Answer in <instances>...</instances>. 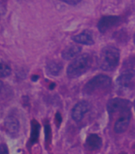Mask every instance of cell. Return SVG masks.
Here are the masks:
<instances>
[{
    "label": "cell",
    "instance_id": "cell-17",
    "mask_svg": "<svg viewBox=\"0 0 135 154\" xmlns=\"http://www.w3.org/2000/svg\"><path fill=\"white\" fill-rule=\"evenodd\" d=\"M60 1L65 2V3L69 5H72V6L79 4L81 2V0H60Z\"/></svg>",
    "mask_w": 135,
    "mask_h": 154
},
{
    "label": "cell",
    "instance_id": "cell-9",
    "mask_svg": "<svg viewBox=\"0 0 135 154\" xmlns=\"http://www.w3.org/2000/svg\"><path fill=\"white\" fill-rule=\"evenodd\" d=\"M4 127L7 134L11 136L16 135L19 133L20 127L19 120L13 116H9L5 120Z\"/></svg>",
    "mask_w": 135,
    "mask_h": 154
},
{
    "label": "cell",
    "instance_id": "cell-7",
    "mask_svg": "<svg viewBox=\"0 0 135 154\" xmlns=\"http://www.w3.org/2000/svg\"><path fill=\"white\" fill-rule=\"evenodd\" d=\"M131 111L126 112L120 114L119 118L116 120L114 127V130L116 134H122L126 131L129 126L130 122H131Z\"/></svg>",
    "mask_w": 135,
    "mask_h": 154
},
{
    "label": "cell",
    "instance_id": "cell-16",
    "mask_svg": "<svg viewBox=\"0 0 135 154\" xmlns=\"http://www.w3.org/2000/svg\"><path fill=\"white\" fill-rule=\"evenodd\" d=\"M45 140L48 142L51 137V129L49 125H46L45 127Z\"/></svg>",
    "mask_w": 135,
    "mask_h": 154
},
{
    "label": "cell",
    "instance_id": "cell-8",
    "mask_svg": "<svg viewBox=\"0 0 135 154\" xmlns=\"http://www.w3.org/2000/svg\"><path fill=\"white\" fill-rule=\"evenodd\" d=\"M134 76V71L132 67H127L126 69H125L121 75L119 77L117 83L119 88L121 89H127L130 88L132 80H133Z\"/></svg>",
    "mask_w": 135,
    "mask_h": 154
},
{
    "label": "cell",
    "instance_id": "cell-13",
    "mask_svg": "<svg viewBox=\"0 0 135 154\" xmlns=\"http://www.w3.org/2000/svg\"><path fill=\"white\" fill-rule=\"evenodd\" d=\"M46 68L48 74H52L53 76H57L63 69V66L60 62H51L47 64Z\"/></svg>",
    "mask_w": 135,
    "mask_h": 154
},
{
    "label": "cell",
    "instance_id": "cell-18",
    "mask_svg": "<svg viewBox=\"0 0 135 154\" xmlns=\"http://www.w3.org/2000/svg\"><path fill=\"white\" fill-rule=\"evenodd\" d=\"M0 154H9L8 148L5 144H1L0 145Z\"/></svg>",
    "mask_w": 135,
    "mask_h": 154
},
{
    "label": "cell",
    "instance_id": "cell-12",
    "mask_svg": "<svg viewBox=\"0 0 135 154\" xmlns=\"http://www.w3.org/2000/svg\"><path fill=\"white\" fill-rule=\"evenodd\" d=\"M103 145V141L99 136L97 134H90L86 140V145L91 150H97L100 149Z\"/></svg>",
    "mask_w": 135,
    "mask_h": 154
},
{
    "label": "cell",
    "instance_id": "cell-21",
    "mask_svg": "<svg viewBox=\"0 0 135 154\" xmlns=\"http://www.w3.org/2000/svg\"><path fill=\"white\" fill-rule=\"evenodd\" d=\"M2 86H3V84H2V82H1V81H0V91H1V90H2Z\"/></svg>",
    "mask_w": 135,
    "mask_h": 154
},
{
    "label": "cell",
    "instance_id": "cell-6",
    "mask_svg": "<svg viewBox=\"0 0 135 154\" xmlns=\"http://www.w3.org/2000/svg\"><path fill=\"white\" fill-rule=\"evenodd\" d=\"M90 109H91V105L87 101H79L75 105L72 110V117L75 122H80Z\"/></svg>",
    "mask_w": 135,
    "mask_h": 154
},
{
    "label": "cell",
    "instance_id": "cell-22",
    "mask_svg": "<svg viewBox=\"0 0 135 154\" xmlns=\"http://www.w3.org/2000/svg\"><path fill=\"white\" fill-rule=\"evenodd\" d=\"M134 44H135V34H134Z\"/></svg>",
    "mask_w": 135,
    "mask_h": 154
},
{
    "label": "cell",
    "instance_id": "cell-5",
    "mask_svg": "<svg viewBox=\"0 0 135 154\" xmlns=\"http://www.w3.org/2000/svg\"><path fill=\"white\" fill-rule=\"evenodd\" d=\"M120 22V17L115 16V15H107V16H103L98 21V30L101 33L107 32L108 30H110L111 28L115 27Z\"/></svg>",
    "mask_w": 135,
    "mask_h": 154
},
{
    "label": "cell",
    "instance_id": "cell-2",
    "mask_svg": "<svg viewBox=\"0 0 135 154\" xmlns=\"http://www.w3.org/2000/svg\"><path fill=\"white\" fill-rule=\"evenodd\" d=\"M92 64V56L89 54H83L74 58L67 68V74L70 78H76L85 74Z\"/></svg>",
    "mask_w": 135,
    "mask_h": 154
},
{
    "label": "cell",
    "instance_id": "cell-10",
    "mask_svg": "<svg viewBox=\"0 0 135 154\" xmlns=\"http://www.w3.org/2000/svg\"><path fill=\"white\" fill-rule=\"evenodd\" d=\"M73 40L76 43L83 44V45H93L94 44V39L92 36V33L87 30H84L79 35H76L72 37Z\"/></svg>",
    "mask_w": 135,
    "mask_h": 154
},
{
    "label": "cell",
    "instance_id": "cell-3",
    "mask_svg": "<svg viewBox=\"0 0 135 154\" xmlns=\"http://www.w3.org/2000/svg\"><path fill=\"white\" fill-rule=\"evenodd\" d=\"M111 85V79L104 74H98L86 83L83 92L86 95H92L95 93L107 90Z\"/></svg>",
    "mask_w": 135,
    "mask_h": 154
},
{
    "label": "cell",
    "instance_id": "cell-1",
    "mask_svg": "<svg viewBox=\"0 0 135 154\" xmlns=\"http://www.w3.org/2000/svg\"><path fill=\"white\" fill-rule=\"evenodd\" d=\"M120 58L119 50L114 46H107L101 50L98 56V66L105 71H111L118 66Z\"/></svg>",
    "mask_w": 135,
    "mask_h": 154
},
{
    "label": "cell",
    "instance_id": "cell-11",
    "mask_svg": "<svg viewBox=\"0 0 135 154\" xmlns=\"http://www.w3.org/2000/svg\"><path fill=\"white\" fill-rule=\"evenodd\" d=\"M81 50L82 48L79 45H76V44L70 45L63 50L61 52L62 58L64 60H71L72 58H76L81 52Z\"/></svg>",
    "mask_w": 135,
    "mask_h": 154
},
{
    "label": "cell",
    "instance_id": "cell-15",
    "mask_svg": "<svg viewBox=\"0 0 135 154\" xmlns=\"http://www.w3.org/2000/svg\"><path fill=\"white\" fill-rule=\"evenodd\" d=\"M39 129H40V125L36 121L32 122V129H31V135H30V143L34 144L37 142L39 136Z\"/></svg>",
    "mask_w": 135,
    "mask_h": 154
},
{
    "label": "cell",
    "instance_id": "cell-14",
    "mask_svg": "<svg viewBox=\"0 0 135 154\" xmlns=\"http://www.w3.org/2000/svg\"><path fill=\"white\" fill-rule=\"evenodd\" d=\"M11 73V67L8 62L0 58V78H6Z\"/></svg>",
    "mask_w": 135,
    "mask_h": 154
},
{
    "label": "cell",
    "instance_id": "cell-4",
    "mask_svg": "<svg viewBox=\"0 0 135 154\" xmlns=\"http://www.w3.org/2000/svg\"><path fill=\"white\" fill-rule=\"evenodd\" d=\"M107 107L108 113L110 115L119 113L122 114V113L131 111V103L128 100L116 97L108 101Z\"/></svg>",
    "mask_w": 135,
    "mask_h": 154
},
{
    "label": "cell",
    "instance_id": "cell-19",
    "mask_svg": "<svg viewBox=\"0 0 135 154\" xmlns=\"http://www.w3.org/2000/svg\"><path fill=\"white\" fill-rule=\"evenodd\" d=\"M61 116H60V113H57V114H56V121L58 122L57 124L58 125H60V122H61Z\"/></svg>",
    "mask_w": 135,
    "mask_h": 154
},
{
    "label": "cell",
    "instance_id": "cell-23",
    "mask_svg": "<svg viewBox=\"0 0 135 154\" xmlns=\"http://www.w3.org/2000/svg\"><path fill=\"white\" fill-rule=\"evenodd\" d=\"M134 110H135V101H134Z\"/></svg>",
    "mask_w": 135,
    "mask_h": 154
},
{
    "label": "cell",
    "instance_id": "cell-20",
    "mask_svg": "<svg viewBox=\"0 0 135 154\" xmlns=\"http://www.w3.org/2000/svg\"><path fill=\"white\" fill-rule=\"evenodd\" d=\"M38 78H39V77L37 76V75H34V76L32 77V80L34 81V82H36V81H37Z\"/></svg>",
    "mask_w": 135,
    "mask_h": 154
}]
</instances>
